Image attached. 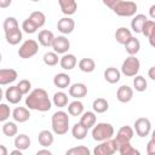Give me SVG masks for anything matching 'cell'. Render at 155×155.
I'll list each match as a JSON object with an SVG mask.
<instances>
[{
	"instance_id": "21",
	"label": "cell",
	"mask_w": 155,
	"mask_h": 155,
	"mask_svg": "<svg viewBox=\"0 0 155 155\" xmlns=\"http://www.w3.org/2000/svg\"><path fill=\"white\" fill-rule=\"evenodd\" d=\"M147 16L143 15V13H138V15H134L132 21H131V28L134 33H142V29H143V25L144 23L147 22Z\"/></svg>"
},
{
	"instance_id": "25",
	"label": "cell",
	"mask_w": 155,
	"mask_h": 155,
	"mask_svg": "<svg viewBox=\"0 0 155 155\" xmlns=\"http://www.w3.org/2000/svg\"><path fill=\"white\" fill-rule=\"evenodd\" d=\"M125 50L126 52L130 54V56H136L138 52H139V48H140V42L138 39H136L134 36H132L125 45Z\"/></svg>"
},
{
	"instance_id": "51",
	"label": "cell",
	"mask_w": 155,
	"mask_h": 155,
	"mask_svg": "<svg viewBox=\"0 0 155 155\" xmlns=\"http://www.w3.org/2000/svg\"><path fill=\"white\" fill-rule=\"evenodd\" d=\"M149 16H150L153 19H155V4L150 6V8H149Z\"/></svg>"
},
{
	"instance_id": "28",
	"label": "cell",
	"mask_w": 155,
	"mask_h": 155,
	"mask_svg": "<svg viewBox=\"0 0 155 155\" xmlns=\"http://www.w3.org/2000/svg\"><path fill=\"white\" fill-rule=\"evenodd\" d=\"M13 143H15V147L17 149H21V150L24 151L30 147V138H29V136H27L24 133H21L18 136H16Z\"/></svg>"
},
{
	"instance_id": "48",
	"label": "cell",
	"mask_w": 155,
	"mask_h": 155,
	"mask_svg": "<svg viewBox=\"0 0 155 155\" xmlns=\"http://www.w3.org/2000/svg\"><path fill=\"white\" fill-rule=\"evenodd\" d=\"M11 2H12V0H0V7L1 8H6V7H8L11 5Z\"/></svg>"
},
{
	"instance_id": "55",
	"label": "cell",
	"mask_w": 155,
	"mask_h": 155,
	"mask_svg": "<svg viewBox=\"0 0 155 155\" xmlns=\"http://www.w3.org/2000/svg\"><path fill=\"white\" fill-rule=\"evenodd\" d=\"M31 1H34V2H36V1H40V0H31Z\"/></svg>"
},
{
	"instance_id": "47",
	"label": "cell",
	"mask_w": 155,
	"mask_h": 155,
	"mask_svg": "<svg viewBox=\"0 0 155 155\" xmlns=\"http://www.w3.org/2000/svg\"><path fill=\"white\" fill-rule=\"evenodd\" d=\"M103 1V4L107 6V7H109V8H114V6L120 1V0H102Z\"/></svg>"
},
{
	"instance_id": "41",
	"label": "cell",
	"mask_w": 155,
	"mask_h": 155,
	"mask_svg": "<svg viewBox=\"0 0 155 155\" xmlns=\"http://www.w3.org/2000/svg\"><path fill=\"white\" fill-rule=\"evenodd\" d=\"M22 29H23V31L27 33V34H34V33L38 30V27H36V25L33 23V21L28 17L27 19L23 21V23H22Z\"/></svg>"
},
{
	"instance_id": "46",
	"label": "cell",
	"mask_w": 155,
	"mask_h": 155,
	"mask_svg": "<svg viewBox=\"0 0 155 155\" xmlns=\"http://www.w3.org/2000/svg\"><path fill=\"white\" fill-rule=\"evenodd\" d=\"M148 39H149V44L155 48V24H154V27H153V29H151V33H150V35L148 36Z\"/></svg>"
},
{
	"instance_id": "44",
	"label": "cell",
	"mask_w": 155,
	"mask_h": 155,
	"mask_svg": "<svg viewBox=\"0 0 155 155\" xmlns=\"http://www.w3.org/2000/svg\"><path fill=\"white\" fill-rule=\"evenodd\" d=\"M154 24H155V21H151V19H147V22L144 23V25H143V29H142V34L144 35V36H149L150 35V33H151V29H153V27H154Z\"/></svg>"
},
{
	"instance_id": "10",
	"label": "cell",
	"mask_w": 155,
	"mask_h": 155,
	"mask_svg": "<svg viewBox=\"0 0 155 155\" xmlns=\"http://www.w3.org/2000/svg\"><path fill=\"white\" fill-rule=\"evenodd\" d=\"M52 48L58 54H64L70 48V42H69V40L64 35H59V36L54 38L53 44H52Z\"/></svg>"
},
{
	"instance_id": "29",
	"label": "cell",
	"mask_w": 155,
	"mask_h": 155,
	"mask_svg": "<svg viewBox=\"0 0 155 155\" xmlns=\"http://www.w3.org/2000/svg\"><path fill=\"white\" fill-rule=\"evenodd\" d=\"M5 38H6V41L10 44V45H17L22 41L23 39V34L21 31V29H15L12 31H8L5 34Z\"/></svg>"
},
{
	"instance_id": "16",
	"label": "cell",
	"mask_w": 155,
	"mask_h": 155,
	"mask_svg": "<svg viewBox=\"0 0 155 155\" xmlns=\"http://www.w3.org/2000/svg\"><path fill=\"white\" fill-rule=\"evenodd\" d=\"M12 117L16 122H25L30 119V111L28 108H24V107H17L13 109L12 111Z\"/></svg>"
},
{
	"instance_id": "20",
	"label": "cell",
	"mask_w": 155,
	"mask_h": 155,
	"mask_svg": "<svg viewBox=\"0 0 155 155\" xmlns=\"http://www.w3.org/2000/svg\"><path fill=\"white\" fill-rule=\"evenodd\" d=\"M104 79L109 84H116L121 79V71L114 67H109L104 70Z\"/></svg>"
},
{
	"instance_id": "1",
	"label": "cell",
	"mask_w": 155,
	"mask_h": 155,
	"mask_svg": "<svg viewBox=\"0 0 155 155\" xmlns=\"http://www.w3.org/2000/svg\"><path fill=\"white\" fill-rule=\"evenodd\" d=\"M25 107L31 110L38 111H48L52 108L51 99L48 98V93L44 88H34L25 98Z\"/></svg>"
},
{
	"instance_id": "49",
	"label": "cell",
	"mask_w": 155,
	"mask_h": 155,
	"mask_svg": "<svg viewBox=\"0 0 155 155\" xmlns=\"http://www.w3.org/2000/svg\"><path fill=\"white\" fill-rule=\"evenodd\" d=\"M52 153L48 149H40L36 151V155H51Z\"/></svg>"
},
{
	"instance_id": "54",
	"label": "cell",
	"mask_w": 155,
	"mask_h": 155,
	"mask_svg": "<svg viewBox=\"0 0 155 155\" xmlns=\"http://www.w3.org/2000/svg\"><path fill=\"white\" fill-rule=\"evenodd\" d=\"M151 139H154V140H155V130L151 132Z\"/></svg>"
},
{
	"instance_id": "15",
	"label": "cell",
	"mask_w": 155,
	"mask_h": 155,
	"mask_svg": "<svg viewBox=\"0 0 155 155\" xmlns=\"http://www.w3.org/2000/svg\"><path fill=\"white\" fill-rule=\"evenodd\" d=\"M116 98L121 103H128L133 98V90L127 85H122L116 91Z\"/></svg>"
},
{
	"instance_id": "24",
	"label": "cell",
	"mask_w": 155,
	"mask_h": 155,
	"mask_svg": "<svg viewBox=\"0 0 155 155\" xmlns=\"http://www.w3.org/2000/svg\"><path fill=\"white\" fill-rule=\"evenodd\" d=\"M53 84L58 88H67L70 86V76L65 73H58L53 78Z\"/></svg>"
},
{
	"instance_id": "30",
	"label": "cell",
	"mask_w": 155,
	"mask_h": 155,
	"mask_svg": "<svg viewBox=\"0 0 155 155\" xmlns=\"http://www.w3.org/2000/svg\"><path fill=\"white\" fill-rule=\"evenodd\" d=\"M92 109L97 114H103L109 109V103L105 98H97L92 103Z\"/></svg>"
},
{
	"instance_id": "40",
	"label": "cell",
	"mask_w": 155,
	"mask_h": 155,
	"mask_svg": "<svg viewBox=\"0 0 155 155\" xmlns=\"http://www.w3.org/2000/svg\"><path fill=\"white\" fill-rule=\"evenodd\" d=\"M90 149L85 145H79V147H74L71 149H68L65 151L67 155H90Z\"/></svg>"
},
{
	"instance_id": "8",
	"label": "cell",
	"mask_w": 155,
	"mask_h": 155,
	"mask_svg": "<svg viewBox=\"0 0 155 155\" xmlns=\"http://www.w3.org/2000/svg\"><path fill=\"white\" fill-rule=\"evenodd\" d=\"M117 151L116 149V145H115V142L114 139H107V140H103L101 142L99 145H97L93 150L94 155H113Z\"/></svg>"
},
{
	"instance_id": "17",
	"label": "cell",
	"mask_w": 155,
	"mask_h": 155,
	"mask_svg": "<svg viewBox=\"0 0 155 155\" xmlns=\"http://www.w3.org/2000/svg\"><path fill=\"white\" fill-rule=\"evenodd\" d=\"M54 34L51 31V30H47V29H42L39 35H38V41L41 46L44 47H50L52 46L53 44V40H54Z\"/></svg>"
},
{
	"instance_id": "2",
	"label": "cell",
	"mask_w": 155,
	"mask_h": 155,
	"mask_svg": "<svg viewBox=\"0 0 155 155\" xmlns=\"http://www.w3.org/2000/svg\"><path fill=\"white\" fill-rule=\"evenodd\" d=\"M69 113H65L63 110H58L52 115V131L58 134V136H63L68 132L69 130Z\"/></svg>"
},
{
	"instance_id": "38",
	"label": "cell",
	"mask_w": 155,
	"mask_h": 155,
	"mask_svg": "<svg viewBox=\"0 0 155 155\" xmlns=\"http://www.w3.org/2000/svg\"><path fill=\"white\" fill-rule=\"evenodd\" d=\"M2 28H4V31L6 34L8 31H12L15 29H18L19 25H18V22H17V19L15 17H7L4 21V23H2Z\"/></svg>"
},
{
	"instance_id": "7",
	"label": "cell",
	"mask_w": 155,
	"mask_h": 155,
	"mask_svg": "<svg viewBox=\"0 0 155 155\" xmlns=\"http://www.w3.org/2000/svg\"><path fill=\"white\" fill-rule=\"evenodd\" d=\"M133 134H134V131L131 126H122L117 133H116V137L114 138V142H115V145H116V149L119 150V148L127 143V142H131V139L133 138Z\"/></svg>"
},
{
	"instance_id": "53",
	"label": "cell",
	"mask_w": 155,
	"mask_h": 155,
	"mask_svg": "<svg viewBox=\"0 0 155 155\" xmlns=\"http://www.w3.org/2000/svg\"><path fill=\"white\" fill-rule=\"evenodd\" d=\"M22 151H23V150H21V149H17V148H16V150H12L10 154H11V155H22Z\"/></svg>"
},
{
	"instance_id": "9",
	"label": "cell",
	"mask_w": 155,
	"mask_h": 155,
	"mask_svg": "<svg viewBox=\"0 0 155 155\" xmlns=\"http://www.w3.org/2000/svg\"><path fill=\"white\" fill-rule=\"evenodd\" d=\"M134 131L139 137H147L151 131V122L147 117H138L134 121Z\"/></svg>"
},
{
	"instance_id": "11",
	"label": "cell",
	"mask_w": 155,
	"mask_h": 155,
	"mask_svg": "<svg viewBox=\"0 0 155 155\" xmlns=\"http://www.w3.org/2000/svg\"><path fill=\"white\" fill-rule=\"evenodd\" d=\"M24 94L22 93V91L19 90V87L16 85V86H10L7 87V90L5 91V98L8 103L11 104H17L22 101V97Z\"/></svg>"
},
{
	"instance_id": "18",
	"label": "cell",
	"mask_w": 155,
	"mask_h": 155,
	"mask_svg": "<svg viewBox=\"0 0 155 155\" xmlns=\"http://www.w3.org/2000/svg\"><path fill=\"white\" fill-rule=\"evenodd\" d=\"M78 64V59L74 54L71 53H64L63 57L59 61V65L62 69L64 70H71L75 68V65Z\"/></svg>"
},
{
	"instance_id": "13",
	"label": "cell",
	"mask_w": 155,
	"mask_h": 155,
	"mask_svg": "<svg viewBox=\"0 0 155 155\" xmlns=\"http://www.w3.org/2000/svg\"><path fill=\"white\" fill-rule=\"evenodd\" d=\"M18 78V74L15 69H0V85L5 86L8 84H12Z\"/></svg>"
},
{
	"instance_id": "34",
	"label": "cell",
	"mask_w": 155,
	"mask_h": 155,
	"mask_svg": "<svg viewBox=\"0 0 155 155\" xmlns=\"http://www.w3.org/2000/svg\"><path fill=\"white\" fill-rule=\"evenodd\" d=\"M53 104L58 108H64L68 105V94L59 91L53 94Z\"/></svg>"
},
{
	"instance_id": "37",
	"label": "cell",
	"mask_w": 155,
	"mask_h": 155,
	"mask_svg": "<svg viewBox=\"0 0 155 155\" xmlns=\"http://www.w3.org/2000/svg\"><path fill=\"white\" fill-rule=\"evenodd\" d=\"M147 86H148V82H147L144 76H142V75H136L134 76V79H133V87H134L136 91L144 92L147 90Z\"/></svg>"
},
{
	"instance_id": "27",
	"label": "cell",
	"mask_w": 155,
	"mask_h": 155,
	"mask_svg": "<svg viewBox=\"0 0 155 155\" xmlns=\"http://www.w3.org/2000/svg\"><path fill=\"white\" fill-rule=\"evenodd\" d=\"M96 121H97V117H96V113L94 111H85L81 114V117H80V122L86 126L87 128H91L96 125Z\"/></svg>"
},
{
	"instance_id": "35",
	"label": "cell",
	"mask_w": 155,
	"mask_h": 155,
	"mask_svg": "<svg viewBox=\"0 0 155 155\" xmlns=\"http://www.w3.org/2000/svg\"><path fill=\"white\" fill-rule=\"evenodd\" d=\"M17 132H18V127H17L16 122H12V121L4 122V125H2V133L6 137H15V136H17Z\"/></svg>"
},
{
	"instance_id": "12",
	"label": "cell",
	"mask_w": 155,
	"mask_h": 155,
	"mask_svg": "<svg viewBox=\"0 0 155 155\" xmlns=\"http://www.w3.org/2000/svg\"><path fill=\"white\" fill-rule=\"evenodd\" d=\"M75 28V22L70 17H63L57 22V29L62 34H70Z\"/></svg>"
},
{
	"instance_id": "45",
	"label": "cell",
	"mask_w": 155,
	"mask_h": 155,
	"mask_svg": "<svg viewBox=\"0 0 155 155\" xmlns=\"http://www.w3.org/2000/svg\"><path fill=\"white\" fill-rule=\"evenodd\" d=\"M147 154L148 155H155V140L151 138L147 144Z\"/></svg>"
},
{
	"instance_id": "6",
	"label": "cell",
	"mask_w": 155,
	"mask_h": 155,
	"mask_svg": "<svg viewBox=\"0 0 155 155\" xmlns=\"http://www.w3.org/2000/svg\"><path fill=\"white\" fill-rule=\"evenodd\" d=\"M38 51H39L38 41L34 40V39H28L18 48V56L23 59H28V58L34 57L38 53Z\"/></svg>"
},
{
	"instance_id": "14",
	"label": "cell",
	"mask_w": 155,
	"mask_h": 155,
	"mask_svg": "<svg viewBox=\"0 0 155 155\" xmlns=\"http://www.w3.org/2000/svg\"><path fill=\"white\" fill-rule=\"evenodd\" d=\"M86 94H87V86L82 82L73 84L69 87V96L73 97V98L80 99V98H84Z\"/></svg>"
},
{
	"instance_id": "36",
	"label": "cell",
	"mask_w": 155,
	"mask_h": 155,
	"mask_svg": "<svg viewBox=\"0 0 155 155\" xmlns=\"http://www.w3.org/2000/svg\"><path fill=\"white\" fill-rule=\"evenodd\" d=\"M42 61H44V63L46 64V65H48V67H54L56 64H58V62L61 61L59 59V57H58V53L57 52H46L45 54H44V57H42Z\"/></svg>"
},
{
	"instance_id": "3",
	"label": "cell",
	"mask_w": 155,
	"mask_h": 155,
	"mask_svg": "<svg viewBox=\"0 0 155 155\" xmlns=\"http://www.w3.org/2000/svg\"><path fill=\"white\" fill-rule=\"evenodd\" d=\"M114 136V127L109 122H98L92 128V138L96 142H103L107 139L113 138Z\"/></svg>"
},
{
	"instance_id": "32",
	"label": "cell",
	"mask_w": 155,
	"mask_h": 155,
	"mask_svg": "<svg viewBox=\"0 0 155 155\" xmlns=\"http://www.w3.org/2000/svg\"><path fill=\"white\" fill-rule=\"evenodd\" d=\"M68 113L71 116H80L84 113V104L80 101H73L68 105Z\"/></svg>"
},
{
	"instance_id": "52",
	"label": "cell",
	"mask_w": 155,
	"mask_h": 155,
	"mask_svg": "<svg viewBox=\"0 0 155 155\" xmlns=\"http://www.w3.org/2000/svg\"><path fill=\"white\" fill-rule=\"evenodd\" d=\"M0 155H7V149L5 145H0Z\"/></svg>"
},
{
	"instance_id": "31",
	"label": "cell",
	"mask_w": 155,
	"mask_h": 155,
	"mask_svg": "<svg viewBox=\"0 0 155 155\" xmlns=\"http://www.w3.org/2000/svg\"><path fill=\"white\" fill-rule=\"evenodd\" d=\"M79 69L84 73H92L96 68V62L92 58H82L78 63Z\"/></svg>"
},
{
	"instance_id": "23",
	"label": "cell",
	"mask_w": 155,
	"mask_h": 155,
	"mask_svg": "<svg viewBox=\"0 0 155 155\" xmlns=\"http://www.w3.org/2000/svg\"><path fill=\"white\" fill-rule=\"evenodd\" d=\"M132 38V33L130 29H127L126 27H120L119 29H116L115 31V40L121 44V45H125L130 39Z\"/></svg>"
},
{
	"instance_id": "5",
	"label": "cell",
	"mask_w": 155,
	"mask_h": 155,
	"mask_svg": "<svg viewBox=\"0 0 155 155\" xmlns=\"http://www.w3.org/2000/svg\"><path fill=\"white\" fill-rule=\"evenodd\" d=\"M139 68H140V62L138 58H136V56H130L127 57L124 62H122V65H121V73L125 75V76H136L139 71Z\"/></svg>"
},
{
	"instance_id": "22",
	"label": "cell",
	"mask_w": 155,
	"mask_h": 155,
	"mask_svg": "<svg viewBox=\"0 0 155 155\" xmlns=\"http://www.w3.org/2000/svg\"><path fill=\"white\" fill-rule=\"evenodd\" d=\"M38 140H39V144L40 145H42L44 148H48L50 145H52V143L54 140V137H53V134H52L51 131L42 130L41 132H39Z\"/></svg>"
},
{
	"instance_id": "19",
	"label": "cell",
	"mask_w": 155,
	"mask_h": 155,
	"mask_svg": "<svg viewBox=\"0 0 155 155\" xmlns=\"http://www.w3.org/2000/svg\"><path fill=\"white\" fill-rule=\"evenodd\" d=\"M58 4H59L62 12L67 16L74 15L78 10V4L75 0H58Z\"/></svg>"
},
{
	"instance_id": "50",
	"label": "cell",
	"mask_w": 155,
	"mask_h": 155,
	"mask_svg": "<svg viewBox=\"0 0 155 155\" xmlns=\"http://www.w3.org/2000/svg\"><path fill=\"white\" fill-rule=\"evenodd\" d=\"M148 75H149V78H150L151 80H155V65L151 67V68L148 70Z\"/></svg>"
},
{
	"instance_id": "39",
	"label": "cell",
	"mask_w": 155,
	"mask_h": 155,
	"mask_svg": "<svg viewBox=\"0 0 155 155\" xmlns=\"http://www.w3.org/2000/svg\"><path fill=\"white\" fill-rule=\"evenodd\" d=\"M117 153H120L121 155H139V154H140L139 150H137L136 148H133V147L130 144V142L122 144V145L119 148Z\"/></svg>"
},
{
	"instance_id": "42",
	"label": "cell",
	"mask_w": 155,
	"mask_h": 155,
	"mask_svg": "<svg viewBox=\"0 0 155 155\" xmlns=\"http://www.w3.org/2000/svg\"><path fill=\"white\" fill-rule=\"evenodd\" d=\"M10 114H11L10 107L7 104H5V103H1L0 104V121L5 122L10 117Z\"/></svg>"
},
{
	"instance_id": "33",
	"label": "cell",
	"mask_w": 155,
	"mask_h": 155,
	"mask_svg": "<svg viewBox=\"0 0 155 155\" xmlns=\"http://www.w3.org/2000/svg\"><path fill=\"white\" fill-rule=\"evenodd\" d=\"M29 18L33 21V23H34L38 28L44 27V24L46 23V16H45V13L41 12V11H34V12H31L30 16H29Z\"/></svg>"
},
{
	"instance_id": "26",
	"label": "cell",
	"mask_w": 155,
	"mask_h": 155,
	"mask_svg": "<svg viewBox=\"0 0 155 155\" xmlns=\"http://www.w3.org/2000/svg\"><path fill=\"white\" fill-rule=\"evenodd\" d=\"M87 132H88V128L84 126L81 122H76L71 128V134L78 140H82L87 136Z\"/></svg>"
},
{
	"instance_id": "43",
	"label": "cell",
	"mask_w": 155,
	"mask_h": 155,
	"mask_svg": "<svg viewBox=\"0 0 155 155\" xmlns=\"http://www.w3.org/2000/svg\"><path fill=\"white\" fill-rule=\"evenodd\" d=\"M17 86L19 87V90L22 91L23 94H28L29 91H30V88H31V82L29 80H27V79H23V80H21L17 84Z\"/></svg>"
},
{
	"instance_id": "4",
	"label": "cell",
	"mask_w": 155,
	"mask_h": 155,
	"mask_svg": "<svg viewBox=\"0 0 155 155\" xmlns=\"http://www.w3.org/2000/svg\"><path fill=\"white\" fill-rule=\"evenodd\" d=\"M137 4L132 0H120L113 8L114 13L120 17H133L137 12Z\"/></svg>"
}]
</instances>
